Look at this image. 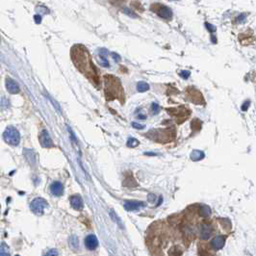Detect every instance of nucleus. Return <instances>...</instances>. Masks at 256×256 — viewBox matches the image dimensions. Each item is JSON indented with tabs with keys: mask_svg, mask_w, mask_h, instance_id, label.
<instances>
[{
	"mask_svg": "<svg viewBox=\"0 0 256 256\" xmlns=\"http://www.w3.org/2000/svg\"><path fill=\"white\" fill-rule=\"evenodd\" d=\"M204 152L203 151H200V150H194L192 151L191 153V159L195 162H197V161H200L204 158Z\"/></svg>",
	"mask_w": 256,
	"mask_h": 256,
	"instance_id": "4468645a",
	"label": "nucleus"
},
{
	"mask_svg": "<svg viewBox=\"0 0 256 256\" xmlns=\"http://www.w3.org/2000/svg\"><path fill=\"white\" fill-rule=\"evenodd\" d=\"M149 90V85L146 82H139L137 85V91L140 93H143Z\"/></svg>",
	"mask_w": 256,
	"mask_h": 256,
	"instance_id": "a211bd4d",
	"label": "nucleus"
},
{
	"mask_svg": "<svg viewBox=\"0 0 256 256\" xmlns=\"http://www.w3.org/2000/svg\"><path fill=\"white\" fill-rule=\"evenodd\" d=\"M50 190H51V193L54 196H61L64 192V187L60 182H54L51 185Z\"/></svg>",
	"mask_w": 256,
	"mask_h": 256,
	"instance_id": "ddd939ff",
	"label": "nucleus"
},
{
	"mask_svg": "<svg viewBox=\"0 0 256 256\" xmlns=\"http://www.w3.org/2000/svg\"><path fill=\"white\" fill-rule=\"evenodd\" d=\"M111 55H112V57L115 59V61H116V62H118V61L120 60V57L118 56V54H116V53H114V52H113V53H111Z\"/></svg>",
	"mask_w": 256,
	"mask_h": 256,
	"instance_id": "c756f323",
	"label": "nucleus"
},
{
	"mask_svg": "<svg viewBox=\"0 0 256 256\" xmlns=\"http://www.w3.org/2000/svg\"><path fill=\"white\" fill-rule=\"evenodd\" d=\"M43 256H59V252L57 249H51L49 250H47L46 253L43 254Z\"/></svg>",
	"mask_w": 256,
	"mask_h": 256,
	"instance_id": "5701e85b",
	"label": "nucleus"
},
{
	"mask_svg": "<svg viewBox=\"0 0 256 256\" xmlns=\"http://www.w3.org/2000/svg\"><path fill=\"white\" fill-rule=\"evenodd\" d=\"M70 204L72 206L73 209L79 211V210H82L83 207H84V203H83V199L80 196L76 195V196H73L70 197Z\"/></svg>",
	"mask_w": 256,
	"mask_h": 256,
	"instance_id": "f8f14e48",
	"label": "nucleus"
},
{
	"mask_svg": "<svg viewBox=\"0 0 256 256\" xmlns=\"http://www.w3.org/2000/svg\"><path fill=\"white\" fill-rule=\"evenodd\" d=\"M169 254H170V256H181L182 255V251L180 250L179 248L174 247V248H172L169 251Z\"/></svg>",
	"mask_w": 256,
	"mask_h": 256,
	"instance_id": "412c9836",
	"label": "nucleus"
},
{
	"mask_svg": "<svg viewBox=\"0 0 256 256\" xmlns=\"http://www.w3.org/2000/svg\"><path fill=\"white\" fill-rule=\"evenodd\" d=\"M151 110H152V113H153L154 115H156V114L159 113V111H160V106H159L157 103L153 102V103L151 104Z\"/></svg>",
	"mask_w": 256,
	"mask_h": 256,
	"instance_id": "b1692460",
	"label": "nucleus"
},
{
	"mask_svg": "<svg viewBox=\"0 0 256 256\" xmlns=\"http://www.w3.org/2000/svg\"><path fill=\"white\" fill-rule=\"evenodd\" d=\"M47 206V203L44 199L42 198H37L31 204V208L33 210V212H35L36 214H41L43 212V209Z\"/></svg>",
	"mask_w": 256,
	"mask_h": 256,
	"instance_id": "0eeeda50",
	"label": "nucleus"
},
{
	"mask_svg": "<svg viewBox=\"0 0 256 256\" xmlns=\"http://www.w3.org/2000/svg\"><path fill=\"white\" fill-rule=\"evenodd\" d=\"M143 206H146V204L143 202L135 201V200H128V201H125L124 203V208L127 211H136Z\"/></svg>",
	"mask_w": 256,
	"mask_h": 256,
	"instance_id": "9b49d317",
	"label": "nucleus"
},
{
	"mask_svg": "<svg viewBox=\"0 0 256 256\" xmlns=\"http://www.w3.org/2000/svg\"><path fill=\"white\" fill-rule=\"evenodd\" d=\"M172 129H167V130H151L150 137L152 139H155V141L158 142H167L166 139H169V141H171L173 138L172 136Z\"/></svg>",
	"mask_w": 256,
	"mask_h": 256,
	"instance_id": "7ed1b4c3",
	"label": "nucleus"
},
{
	"mask_svg": "<svg viewBox=\"0 0 256 256\" xmlns=\"http://www.w3.org/2000/svg\"><path fill=\"white\" fill-rule=\"evenodd\" d=\"M246 18H247V16L243 14V15H240L237 17V21L238 22H244V21H246Z\"/></svg>",
	"mask_w": 256,
	"mask_h": 256,
	"instance_id": "c85d7f7f",
	"label": "nucleus"
},
{
	"mask_svg": "<svg viewBox=\"0 0 256 256\" xmlns=\"http://www.w3.org/2000/svg\"><path fill=\"white\" fill-rule=\"evenodd\" d=\"M170 113V115L174 116L178 121V123H182V122L189 117V114L190 112L183 106L181 107H177V108H171V109H168L167 110Z\"/></svg>",
	"mask_w": 256,
	"mask_h": 256,
	"instance_id": "20e7f679",
	"label": "nucleus"
},
{
	"mask_svg": "<svg viewBox=\"0 0 256 256\" xmlns=\"http://www.w3.org/2000/svg\"><path fill=\"white\" fill-rule=\"evenodd\" d=\"M69 244H70V247L74 250H76L77 249H79V241H78V238H77L75 235H72L70 238Z\"/></svg>",
	"mask_w": 256,
	"mask_h": 256,
	"instance_id": "2eb2a0df",
	"label": "nucleus"
},
{
	"mask_svg": "<svg viewBox=\"0 0 256 256\" xmlns=\"http://www.w3.org/2000/svg\"><path fill=\"white\" fill-rule=\"evenodd\" d=\"M249 105H250V101H249V100H248V101H246V102H244V103L242 105V108H241V109H242L243 111H247L248 108L249 107Z\"/></svg>",
	"mask_w": 256,
	"mask_h": 256,
	"instance_id": "bb28decb",
	"label": "nucleus"
},
{
	"mask_svg": "<svg viewBox=\"0 0 256 256\" xmlns=\"http://www.w3.org/2000/svg\"><path fill=\"white\" fill-rule=\"evenodd\" d=\"M71 57H73L74 64L83 73L86 74L87 77L91 78L94 81V83L98 84V76L96 73V69L94 68V64L90 59L89 52L83 46H75L73 48V52H71Z\"/></svg>",
	"mask_w": 256,
	"mask_h": 256,
	"instance_id": "f257e3e1",
	"label": "nucleus"
},
{
	"mask_svg": "<svg viewBox=\"0 0 256 256\" xmlns=\"http://www.w3.org/2000/svg\"><path fill=\"white\" fill-rule=\"evenodd\" d=\"M213 229H212V225L209 224H203L200 227V239L202 241H206L208 240L211 235L213 234Z\"/></svg>",
	"mask_w": 256,
	"mask_h": 256,
	"instance_id": "1a4fd4ad",
	"label": "nucleus"
},
{
	"mask_svg": "<svg viewBox=\"0 0 256 256\" xmlns=\"http://www.w3.org/2000/svg\"><path fill=\"white\" fill-rule=\"evenodd\" d=\"M85 246L88 249L94 250L97 248L98 246V241L97 238L94 235H89L85 239Z\"/></svg>",
	"mask_w": 256,
	"mask_h": 256,
	"instance_id": "9d476101",
	"label": "nucleus"
},
{
	"mask_svg": "<svg viewBox=\"0 0 256 256\" xmlns=\"http://www.w3.org/2000/svg\"><path fill=\"white\" fill-rule=\"evenodd\" d=\"M138 118H142V119H144V118H146L147 117H144L143 115H139V117H138Z\"/></svg>",
	"mask_w": 256,
	"mask_h": 256,
	"instance_id": "473e14b6",
	"label": "nucleus"
},
{
	"mask_svg": "<svg viewBox=\"0 0 256 256\" xmlns=\"http://www.w3.org/2000/svg\"><path fill=\"white\" fill-rule=\"evenodd\" d=\"M139 143H140V142L137 139H135V138H129L126 144H127V147H136L139 146Z\"/></svg>",
	"mask_w": 256,
	"mask_h": 256,
	"instance_id": "aec40b11",
	"label": "nucleus"
},
{
	"mask_svg": "<svg viewBox=\"0 0 256 256\" xmlns=\"http://www.w3.org/2000/svg\"><path fill=\"white\" fill-rule=\"evenodd\" d=\"M148 199L150 200V201H154V200H155V196L152 195V194H150V195L148 196Z\"/></svg>",
	"mask_w": 256,
	"mask_h": 256,
	"instance_id": "7c9ffc66",
	"label": "nucleus"
},
{
	"mask_svg": "<svg viewBox=\"0 0 256 256\" xmlns=\"http://www.w3.org/2000/svg\"><path fill=\"white\" fill-rule=\"evenodd\" d=\"M179 75L182 77V78L187 79V78H189V76L191 75V72L189 71V70H181V71L179 72Z\"/></svg>",
	"mask_w": 256,
	"mask_h": 256,
	"instance_id": "393cba45",
	"label": "nucleus"
},
{
	"mask_svg": "<svg viewBox=\"0 0 256 256\" xmlns=\"http://www.w3.org/2000/svg\"><path fill=\"white\" fill-rule=\"evenodd\" d=\"M132 126L134 128H136V129H143L144 128V125L140 124V123H138V122H132Z\"/></svg>",
	"mask_w": 256,
	"mask_h": 256,
	"instance_id": "a878e982",
	"label": "nucleus"
},
{
	"mask_svg": "<svg viewBox=\"0 0 256 256\" xmlns=\"http://www.w3.org/2000/svg\"><path fill=\"white\" fill-rule=\"evenodd\" d=\"M144 154H146V155H150V156H154V155H156L155 153H152V152H146Z\"/></svg>",
	"mask_w": 256,
	"mask_h": 256,
	"instance_id": "2f4dec72",
	"label": "nucleus"
},
{
	"mask_svg": "<svg viewBox=\"0 0 256 256\" xmlns=\"http://www.w3.org/2000/svg\"><path fill=\"white\" fill-rule=\"evenodd\" d=\"M199 212H200V215L202 217H209L211 215V209L208 207V206H201L199 209Z\"/></svg>",
	"mask_w": 256,
	"mask_h": 256,
	"instance_id": "6ab92c4d",
	"label": "nucleus"
},
{
	"mask_svg": "<svg viewBox=\"0 0 256 256\" xmlns=\"http://www.w3.org/2000/svg\"><path fill=\"white\" fill-rule=\"evenodd\" d=\"M107 51H106V49H100V51H99V56H100V59H101V65H103V66H109V62H108V60H107Z\"/></svg>",
	"mask_w": 256,
	"mask_h": 256,
	"instance_id": "dca6fc26",
	"label": "nucleus"
},
{
	"mask_svg": "<svg viewBox=\"0 0 256 256\" xmlns=\"http://www.w3.org/2000/svg\"><path fill=\"white\" fill-rule=\"evenodd\" d=\"M0 256H11L9 247L5 243L0 244Z\"/></svg>",
	"mask_w": 256,
	"mask_h": 256,
	"instance_id": "f3484780",
	"label": "nucleus"
},
{
	"mask_svg": "<svg viewBox=\"0 0 256 256\" xmlns=\"http://www.w3.org/2000/svg\"><path fill=\"white\" fill-rule=\"evenodd\" d=\"M187 96L189 97V99L191 100L192 102L196 103V104H202L204 102V98L202 96V94H200V92H198L196 89L195 88H189L187 92Z\"/></svg>",
	"mask_w": 256,
	"mask_h": 256,
	"instance_id": "423d86ee",
	"label": "nucleus"
},
{
	"mask_svg": "<svg viewBox=\"0 0 256 256\" xmlns=\"http://www.w3.org/2000/svg\"><path fill=\"white\" fill-rule=\"evenodd\" d=\"M225 236H222V235H219V236H216L215 238L212 239L210 243V247L213 250H219L220 249H222L225 247Z\"/></svg>",
	"mask_w": 256,
	"mask_h": 256,
	"instance_id": "6e6552de",
	"label": "nucleus"
},
{
	"mask_svg": "<svg viewBox=\"0 0 256 256\" xmlns=\"http://www.w3.org/2000/svg\"><path fill=\"white\" fill-rule=\"evenodd\" d=\"M205 26L207 27V29H208L210 32H215V31H216V27H215L214 25H211L210 23H207V22L205 23Z\"/></svg>",
	"mask_w": 256,
	"mask_h": 256,
	"instance_id": "cd10ccee",
	"label": "nucleus"
},
{
	"mask_svg": "<svg viewBox=\"0 0 256 256\" xmlns=\"http://www.w3.org/2000/svg\"><path fill=\"white\" fill-rule=\"evenodd\" d=\"M122 12H123L124 14H126L127 16H129V17H138V16L133 12V11L131 10V9H129V8H122Z\"/></svg>",
	"mask_w": 256,
	"mask_h": 256,
	"instance_id": "4be33fe9",
	"label": "nucleus"
},
{
	"mask_svg": "<svg viewBox=\"0 0 256 256\" xmlns=\"http://www.w3.org/2000/svg\"><path fill=\"white\" fill-rule=\"evenodd\" d=\"M151 9H152L153 12H155L159 17H161L163 18L171 19L172 17L171 10L167 6H164V5H161V4H153L151 6Z\"/></svg>",
	"mask_w": 256,
	"mask_h": 256,
	"instance_id": "39448f33",
	"label": "nucleus"
},
{
	"mask_svg": "<svg viewBox=\"0 0 256 256\" xmlns=\"http://www.w3.org/2000/svg\"><path fill=\"white\" fill-rule=\"evenodd\" d=\"M105 83V95L107 100H113L114 98L123 99V91L120 86V82L115 76L107 75L104 78Z\"/></svg>",
	"mask_w": 256,
	"mask_h": 256,
	"instance_id": "f03ea898",
	"label": "nucleus"
}]
</instances>
